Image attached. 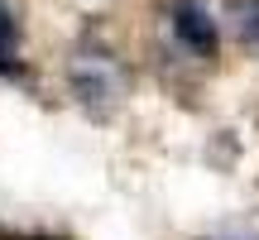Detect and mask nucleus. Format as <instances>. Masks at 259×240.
Instances as JSON below:
<instances>
[{"label":"nucleus","instance_id":"2","mask_svg":"<svg viewBox=\"0 0 259 240\" xmlns=\"http://www.w3.org/2000/svg\"><path fill=\"white\" fill-rule=\"evenodd\" d=\"M173 29L197 58H216V44H221V38H216V19L206 15L197 0H183V5L173 10Z\"/></svg>","mask_w":259,"mask_h":240},{"label":"nucleus","instance_id":"3","mask_svg":"<svg viewBox=\"0 0 259 240\" xmlns=\"http://www.w3.org/2000/svg\"><path fill=\"white\" fill-rule=\"evenodd\" d=\"M231 24L245 48L259 53V0H231Z\"/></svg>","mask_w":259,"mask_h":240},{"label":"nucleus","instance_id":"5","mask_svg":"<svg viewBox=\"0 0 259 240\" xmlns=\"http://www.w3.org/2000/svg\"><path fill=\"white\" fill-rule=\"evenodd\" d=\"M206 240H259L254 231H221V235H206Z\"/></svg>","mask_w":259,"mask_h":240},{"label":"nucleus","instance_id":"4","mask_svg":"<svg viewBox=\"0 0 259 240\" xmlns=\"http://www.w3.org/2000/svg\"><path fill=\"white\" fill-rule=\"evenodd\" d=\"M15 48H19V24H15V10L0 0V67L15 63Z\"/></svg>","mask_w":259,"mask_h":240},{"label":"nucleus","instance_id":"1","mask_svg":"<svg viewBox=\"0 0 259 240\" xmlns=\"http://www.w3.org/2000/svg\"><path fill=\"white\" fill-rule=\"evenodd\" d=\"M67 82H72V96L92 115H111L125 96V72L106 53H77L72 67H67Z\"/></svg>","mask_w":259,"mask_h":240}]
</instances>
